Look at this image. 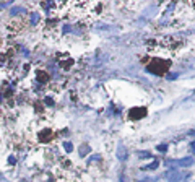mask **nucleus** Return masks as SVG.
<instances>
[{
    "instance_id": "1",
    "label": "nucleus",
    "mask_w": 195,
    "mask_h": 182,
    "mask_svg": "<svg viewBox=\"0 0 195 182\" xmlns=\"http://www.w3.org/2000/svg\"><path fill=\"white\" fill-rule=\"evenodd\" d=\"M169 67H171V62L169 60H163V59H153L150 63H148V72H151L158 76H163L168 73L169 70Z\"/></svg>"
},
{
    "instance_id": "2",
    "label": "nucleus",
    "mask_w": 195,
    "mask_h": 182,
    "mask_svg": "<svg viewBox=\"0 0 195 182\" xmlns=\"http://www.w3.org/2000/svg\"><path fill=\"white\" fill-rule=\"evenodd\" d=\"M146 116V107H132L128 111V117L132 120H140Z\"/></svg>"
},
{
    "instance_id": "3",
    "label": "nucleus",
    "mask_w": 195,
    "mask_h": 182,
    "mask_svg": "<svg viewBox=\"0 0 195 182\" xmlns=\"http://www.w3.org/2000/svg\"><path fill=\"white\" fill-rule=\"evenodd\" d=\"M54 138V133L51 132V130H42L41 133H39V141L41 143H47V141H51Z\"/></svg>"
},
{
    "instance_id": "4",
    "label": "nucleus",
    "mask_w": 195,
    "mask_h": 182,
    "mask_svg": "<svg viewBox=\"0 0 195 182\" xmlns=\"http://www.w3.org/2000/svg\"><path fill=\"white\" fill-rule=\"evenodd\" d=\"M36 76H38V80H39L41 83H47V81H49V75L44 73V72H41V70L36 73Z\"/></svg>"
},
{
    "instance_id": "5",
    "label": "nucleus",
    "mask_w": 195,
    "mask_h": 182,
    "mask_svg": "<svg viewBox=\"0 0 195 182\" xmlns=\"http://www.w3.org/2000/svg\"><path fill=\"white\" fill-rule=\"evenodd\" d=\"M63 146H65V150H67V151H72V148H73V146L70 145V143H68V141H67V143H65V145H63Z\"/></svg>"
},
{
    "instance_id": "6",
    "label": "nucleus",
    "mask_w": 195,
    "mask_h": 182,
    "mask_svg": "<svg viewBox=\"0 0 195 182\" xmlns=\"http://www.w3.org/2000/svg\"><path fill=\"white\" fill-rule=\"evenodd\" d=\"M36 111H38V112H41V111H42V106H41L39 102H36Z\"/></svg>"
},
{
    "instance_id": "7",
    "label": "nucleus",
    "mask_w": 195,
    "mask_h": 182,
    "mask_svg": "<svg viewBox=\"0 0 195 182\" xmlns=\"http://www.w3.org/2000/svg\"><path fill=\"white\" fill-rule=\"evenodd\" d=\"M46 102H47V106H52V102H54V101H52L51 98H47V99H46Z\"/></svg>"
},
{
    "instance_id": "8",
    "label": "nucleus",
    "mask_w": 195,
    "mask_h": 182,
    "mask_svg": "<svg viewBox=\"0 0 195 182\" xmlns=\"http://www.w3.org/2000/svg\"><path fill=\"white\" fill-rule=\"evenodd\" d=\"M5 59H7V55H3V54H2V55H0V62H3Z\"/></svg>"
},
{
    "instance_id": "9",
    "label": "nucleus",
    "mask_w": 195,
    "mask_h": 182,
    "mask_svg": "<svg viewBox=\"0 0 195 182\" xmlns=\"http://www.w3.org/2000/svg\"><path fill=\"white\" fill-rule=\"evenodd\" d=\"M0 99H2V96H0Z\"/></svg>"
}]
</instances>
